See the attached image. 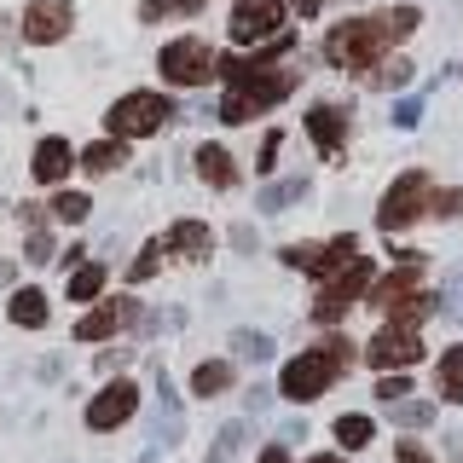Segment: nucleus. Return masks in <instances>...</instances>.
<instances>
[{
    "label": "nucleus",
    "instance_id": "nucleus-39",
    "mask_svg": "<svg viewBox=\"0 0 463 463\" xmlns=\"http://www.w3.org/2000/svg\"><path fill=\"white\" fill-rule=\"evenodd\" d=\"M394 463H434V458H429L417 440H400V446H394Z\"/></svg>",
    "mask_w": 463,
    "mask_h": 463
},
{
    "label": "nucleus",
    "instance_id": "nucleus-38",
    "mask_svg": "<svg viewBox=\"0 0 463 463\" xmlns=\"http://www.w3.org/2000/svg\"><path fill=\"white\" fill-rule=\"evenodd\" d=\"M279 151H284V139H279V134H267V145L255 151V168H260V174H272V168H279Z\"/></svg>",
    "mask_w": 463,
    "mask_h": 463
},
{
    "label": "nucleus",
    "instance_id": "nucleus-43",
    "mask_svg": "<svg viewBox=\"0 0 463 463\" xmlns=\"http://www.w3.org/2000/svg\"><path fill=\"white\" fill-rule=\"evenodd\" d=\"M296 12H301V18H313V12H318V0H296Z\"/></svg>",
    "mask_w": 463,
    "mask_h": 463
},
{
    "label": "nucleus",
    "instance_id": "nucleus-32",
    "mask_svg": "<svg viewBox=\"0 0 463 463\" xmlns=\"http://www.w3.org/2000/svg\"><path fill=\"white\" fill-rule=\"evenodd\" d=\"M440 313L452 318V325H463V260L452 272H446V289H440Z\"/></svg>",
    "mask_w": 463,
    "mask_h": 463
},
{
    "label": "nucleus",
    "instance_id": "nucleus-7",
    "mask_svg": "<svg viewBox=\"0 0 463 463\" xmlns=\"http://www.w3.org/2000/svg\"><path fill=\"white\" fill-rule=\"evenodd\" d=\"M174 116V105L163 93H128V99H116L110 105V116H105V128L116 139H145V134H156Z\"/></svg>",
    "mask_w": 463,
    "mask_h": 463
},
{
    "label": "nucleus",
    "instance_id": "nucleus-26",
    "mask_svg": "<svg viewBox=\"0 0 463 463\" xmlns=\"http://www.w3.org/2000/svg\"><path fill=\"white\" fill-rule=\"evenodd\" d=\"M243 446H250V423L238 417V423H226L221 434H214V446H209V463H232V458L243 452Z\"/></svg>",
    "mask_w": 463,
    "mask_h": 463
},
{
    "label": "nucleus",
    "instance_id": "nucleus-14",
    "mask_svg": "<svg viewBox=\"0 0 463 463\" xmlns=\"http://www.w3.org/2000/svg\"><path fill=\"white\" fill-rule=\"evenodd\" d=\"M307 139H313L325 156H336L342 139H347V110H336V105H313V110H307Z\"/></svg>",
    "mask_w": 463,
    "mask_h": 463
},
{
    "label": "nucleus",
    "instance_id": "nucleus-11",
    "mask_svg": "<svg viewBox=\"0 0 463 463\" xmlns=\"http://www.w3.org/2000/svg\"><path fill=\"white\" fill-rule=\"evenodd\" d=\"M354 255H359V238H347V232H342V238H330V243H313V250H284L289 267L313 272L318 284H325V279H336V272H342Z\"/></svg>",
    "mask_w": 463,
    "mask_h": 463
},
{
    "label": "nucleus",
    "instance_id": "nucleus-5",
    "mask_svg": "<svg viewBox=\"0 0 463 463\" xmlns=\"http://www.w3.org/2000/svg\"><path fill=\"white\" fill-rule=\"evenodd\" d=\"M371 284H376V267H371L365 255H354V260H347V267L336 272V279H325V284H318L313 318H318V325H336V318H342L347 307H354L359 296H371Z\"/></svg>",
    "mask_w": 463,
    "mask_h": 463
},
{
    "label": "nucleus",
    "instance_id": "nucleus-16",
    "mask_svg": "<svg viewBox=\"0 0 463 463\" xmlns=\"http://www.w3.org/2000/svg\"><path fill=\"white\" fill-rule=\"evenodd\" d=\"M209 243H214V232L203 221H174L168 226V250L185 255V260H209Z\"/></svg>",
    "mask_w": 463,
    "mask_h": 463
},
{
    "label": "nucleus",
    "instance_id": "nucleus-21",
    "mask_svg": "<svg viewBox=\"0 0 463 463\" xmlns=\"http://www.w3.org/2000/svg\"><path fill=\"white\" fill-rule=\"evenodd\" d=\"M434 307H440V296H429V289H411V296H405V301H394V307H388L383 318H388V325H423V318L434 313Z\"/></svg>",
    "mask_w": 463,
    "mask_h": 463
},
{
    "label": "nucleus",
    "instance_id": "nucleus-4",
    "mask_svg": "<svg viewBox=\"0 0 463 463\" xmlns=\"http://www.w3.org/2000/svg\"><path fill=\"white\" fill-rule=\"evenodd\" d=\"M429 197H434V180L423 168H405L394 185L383 192V203H376V226L383 232H405V226H417L429 214Z\"/></svg>",
    "mask_w": 463,
    "mask_h": 463
},
{
    "label": "nucleus",
    "instance_id": "nucleus-35",
    "mask_svg": "<svg viewBox=\"0 0 463 463\" xmlns=\"http://www.w3.org/2000/svg\"><path fill=\"white\" fill-rule=\"evenodd\" d=\"M232 347H238L243 359H272V342L260 336V330H238V336H232Z\"/></svg>",
    "mask_w": 463,
    "mask_h": 463
},
{
    "label": "nucleus",
    "instance_id": "nucleus-29",
    "mask_svg": "<svg viewBox=\"0 0 463 463\" xmlns=\"http://www.w3.org/2000/svg\"><path fill=\"white\" fill-rule=\"evenodd\" d=\"M52 214H58V221H70V226H81L87 214H93V197H87V192H58L52 197Z\"/></svg>",
    "mask_w": 463,
    "mask_h": 463
},
{
    "label": "nucleus",
    "instance_id": "nucleus-42",
    "mask_svg": "<svg viewBox=\"0 0 463 463\" xmlns=\"http://www.w3.org/2000/svg\"><path fill=\"white\" fill-rule=\"evenodd\" d=\"M446 452H452V463H463V440H458V434L446 440Z\"/></svg>",
    "mask_w": 463,
    "mask_h": 463
},
{
    "label": "nucleus",
    "instance_id": "nucleus-20",
    "mask_svg": "<svg viewBox=\"0 0 463 463\" xmlns=\"http://www.w3.org/2000/svg\"><path fill=\"white\" fill-rule=\"evenodd\" d=\"M122 163H128V145L116 139V134H110V139H93V145L81 151V168H87V174H116Z\"/></svg>",
    "mask_w": 463,
    "mask_h": 463
},
{
    "label": "nucleus",
    "instance_id": "nucleus-40",
    "mask_svg": "<svg viewBox=\"0 0 463 463\" xmlns=\"http://www.w3.org/2000/svg\"><path fill=\"white\" fill-rule=\"evenodd\" d=\"M417 116H423V105H417V99H405V105H394V122H400V128H411Z\"/></svg>",
    "mask_w": 463,
    "mask_h": 463
},
{
    "label": "nucleus",
    "instance_id": "nucleus-34",
    "mask_svg": "<svg viewBox=\"0 0 463 463\" xmlns=\"http://www.w3.org/2000/svg\"><path fill=\"white\" fill-rule=\"evenodd\" d=\"M376 400H388V405H394V400H411V376H405V371H383V383H376Z\"/></svg>",
    "mask_w": 463,
    "mask_h": 463
},
{
    "label": "nucleus",
    "instance_id": "nucleus-6",
    "mask_svg": "<svg viewBox=\"0 0 463 463\" xmlns=\"http://www.w3.org/2000/svg\"><path fill=\"white\" fill-rule=\"evenodd\" d=\"M214 52L209 41H197V35H180V41H168L163 58H156V70H163V81L168 87H203L214 76Z\"/></svg>",
    "mask_w": 463,
    "mask_h": 463
},
{
    "label": "nucleus",
    "instance_id": "nucleus-18",
    "mask_svg": "<svg viewBox=\"0 0 463 463\" xmlns=\"http://www.w3.org/2000/svg\"><path fill=\"white\" fill-rule=\"evenodd\" d=\"M434 388H440L446 405H463V342L440 354V365H434Z\"/></svg>",
    "mask_w": 463,
    "mask_h": 463
},
{
    "label": "nucleus",
    "instance_id": "nucleus-41",
    "mask_svg": "<svg viewBox=\"0 0 463 463\" xmlns=\"http://www.w3.org/2000/svg\"><path fill=\"white\" fill-rule=\"evenodd\" d=\"M255 463H289V446H267V452H260Z\"/></svg>",
    "mask_w": 463,
    "mask_h": 463
},
{
    "label": "nucleus",
    "instance_id": "nucleus-10",
    "mask_svg": "<svg viewBox=\"0 0 463 463\" xmlns=\"http://www.w3.org/2000/svg\"><path fill=\"white\" fill-rule=\"evenodd\" d=\"M70 24H76V6H70V0H35V6L24 12L18 35L29 47H58V41L70 35Z\"/></svg>",
    "mask_w": 463,
    "mask_h": 463
},
{
    "label": "nucleus",
    "instance_id": "nucleus-12",
    "mask_svg": "<svg viewBox=\"0 0 463 463\" xmlns=\"http://www.w3.org/2000/svg\"><path fill=\"white\" fill-rule=\"evenodd\" d=\"M139 411V388L134 383H105V394L99 400H87V429H122L128 417Z\"/></svg>",
    "mask_w": 463,
    "mask_h": 463
},
{
    "label": "nucleus",
    "instance_id": "nucleus-25",
    "mask_svg": "<svg viewBox=\"0 0 463 463\" xmlns=\"http://www.w3.org/2000/svg\"><path fill=\"white\" fill-rule=\"evenodd\" d=\"M156 405H163V429H156V446H180V400H174L168 383H156Z\"/></svg>",
    "mask_w": 463,
    "mask_h": 463
},
{
    "label": "nucleus",
    "instance_id": "nucleus-36",
    "mask_svg": "<svg viewBox=\"0 0 463 463\" xmlns=\"http://www.w3.org/2000/svg\"><path fill=\"white\" fill-rule=\"evenodd\" d=\"M156 267H163V250L151 243V250H139V255H134V267H128V279H134V284H145V279H151Z\"/></svg>",
    "mask_w": 463,
    "mask_h": 463
},
{
    "label": "nucleus",
    "instance_id": "nucleus-19",
    "mask_svg": "<svg viewBox=\"0 0 463 463\" xmlns=\"http://www.w3.org/2000/svg\"><path fill=\"white\" fill-rule=\"evenodd\" d=\"M122 325H128L122 301H105V307H93V313H87L81 325H76V336H81V342H105V336H116Z\"/></svg>",
    "mask_w": 463,
    "mask_h": 463
},
{
    "label": "nucleus",
    "instance_id": "nucleus-13",
    "mask_svg": "<svg viewBox=\"0 0 463 463\" xmlns=\"http://www.w3.org/2000/svg\"><path fill=\"white\" fill-rule=\"evenodd\" d=\"M411 289H423V284H417V255H405V267L383 272V279L371 284V296H365V301H371L376 313H388L394 301H405V296H411Z\"/></svg>",
    "mask_w": 463,
    "mask_h": 463
},
{
    "label": "nucleus",
    "instance_id": "nucleus-46",
    "mask_svg": "<svg viewBox=\"0 0 463 463\" xmlns=\"http://www.w3.org/2000/svg\"><path fill=\"white\" fill-rule=\"evenodd\" d=\"M139 463H156V452H145V458H139Z\"/></svg>",
    "mask_w": 463,
    "mask_h": 463
},
{
    "label": "nucleus",
    "instance_id": "nucleus-31",
    "mask_svg": "<svg viewBox=\"0 0 463 463\" xmlns=\"http://www.w3.org/2000/svg\"><path fill=\"white\" fill-rule=\"evenodd\" d=\"M371 434H376V423H371V417H359V411L336 417V440H342V446H371Z\"/></svg>",
    "mask_w": 463,
    "mask_h": 463
},
{
    "label": "nucleus",
    "instance_id": "nucleus-45",
    "mask_svg": "<svg viewBox=\"0 0 463 463\" xmlns=\"http://www.w3.org/2000/svg\"><path fill=\"white\" fill-rule=\"evenodd\" d=\"M307 463H342V458H336V452H318V458H307Z\"/></svg>",
    "mask_w": 463,
    "mask_h": 463
},
{
    "label": "nucleus",
    "instance_id": "nucleus-9",
    "mask_svg": "<svg viewBox=\"0 0 463 463\" xmlns=\"http://www.w3.org/2000/svg\"><path fill=\"white\" fill-rule=\"evenodd\" d=\"M284 35V0H238L232 6V41L255 47V41Z\"/></svg>",
    "mask_w": 463,
    "mask_h": 463
},
{
    "label": "nucleus",
    "instance_id": "nucleus-1",
    "mask_svg": "<svg viewBox=\"0 0 463 463\" xmlns=\"http://www.w3.org/2000/svg\"><path fill=\"white\" fill-rule=\"evenodd\" d=\"M417 24H423V12H417V6L342 18V24L325 35V64H336V70H371L376 58H388V47H394V41H405Z\"/></svg>",
    "mask_w": 463,
    "mask_h": 463
},
{
    "label": "nucleus",
    "instance_id": "nucleus-17",
    "mask_svg": "<svg viewBox=\"0 0 463 463\" xmlns=\"http://www.w3.org/2000/svg\"><path fill=\"white\" fill-rule=\"evenodd\" d=\"M197 174L214 185V192L238 185V163H232V151H226V145H197Z\"/></svg>",
    "mask_w": 463,
    "mask_h": 463
},
{
    "label": "nucleus",
    "instance_id": "nucleus-33",
    "mask_svg": "<svg viewBox=\"0 0 463 463\" xmlns=\"http://www.w3.org/2000/svg\"><path fill=\"white\" fill-rule=\"evenodd\" d=\"M429 214H440V221H458L463 214V185H446V192L429 197Z\"/></svg>",
    "mask_w": 463,
    "mask_h": 463
},
{
    "label": "nucleus",
    "instance_id": "nucleus-24",
    "mask_svg": "<svg viewBox=\"0 0 463 463\" xmlns=\"http://www.w3.org/2000/svg\"><path fill=\"white\" fill-rule=\"evenodd\" d=\"M105 284H110V267H105V260H87V267H76V279H70V301L105 296Z\"/></svg>",
    "mask_w": 463,
    "mask_h": 463
},
{
    "label": "nucleus",
    "instance_id": "nucleus-22",
    "mask_svg": "<svg viewBox=\"0 0 463 463\" xmlns=\"http://www.w3.org/2000/svg\"><path fill=\"white\" fill-rule=\"evenodd\" d=\"M12 325H24V330L47 325V289H12Z\"/></svg>",
    "mask_w": 463,
    "mask_h": 463
},
{
    "label": "nucleus",
    "instance_id": "nucleus-30",
    "mask_svg": "<svg viewBox=\"0 0 463 463\" xmlns=\"http://www.w3.org/2000/svg\"><path fill=\"white\" fill-rule=\"evenodd\" d=\"M388 411H394L400 429H429V423H434V405H429V400H394Z\"/></svg>",
    "mask_w": 463,
    "mask_h": 463
},
{
    "label": "nucleus",
    "instance_id": "nucleus-15",
    "mask_svg": "<svg viewBox=\"0 0 463 463\" xmlns=\"http://www.w3.org/2000/svg\"><path fill=\"white\" fill-rule=\"evenodd\" d=\"M70 163H76V151H70L64 139H41L35 156H29V174H35L41 185H58V180L70 174Z\"/></svg>",
    "mask_w": 463,
    "mask_h": 463
},
{
    "label": "nucleus",
    "instance_id": "nucleus-23",
    "mask_svg": "<svg viewBox=\"0 0 463 463\" xmlns=\"http://www.w3.org/2000/svg\"><path fill=\"white\" fill-rule=\"evenodd\" d=\"M226 388H232V365H226V359H209V365L192 371V394L197 400H214V394H226Z\"/></svg>",
    "mask_w": 463,
    "mask_h": 463
},
{
    "label": "nucleus",
    "instance_id": "nucleus-37",
    "mask_svg": "<svg viewBox=\"0 0 463 463\" xmlns=\"http://www.w3.org/2000/svg\"><path fill=\"white\" fill-rule=\"evenodd\" d=\"M24 260H52V232H29V243H24Z\"/></svg>",
    "mask_w": 463,
    "mask_h": 463
},
{
    "label": "nucleus",
    "instance_id": "nucleus-3",
    "mask_svg": "<svg viewBox=\"0 0 463 463\" xmlns=\"http://www.w3.org/2000/svg\"><path fill=\"white\" fill-rule=\"evenodd\" d=\"M289 87H296V70H272V64L243 76V81H232V93L221 99V122H255L272 105H284Z\"/></svg>",
    "mask_w": 463,
    "mask_h": 463
},
{
    "label": "nucleus",
    "instance_id": "nucleus-44",
    "mask_svg": "<svg viewBox=\"0 0 463 463\" xmlns=\"http://www.w3.org/2000/svg\"><path fill=\"white\" fill-rule=\"evenodd\" d=\"M0 41H12V18H6V12H0Z\"/></svg>",
    "mask_w": 463,
    "mask_h": 463
},
{
    "label": "nucleus",
    "instance_id": "nucleus-27",
    "mask_svg": "<svg viewBox=\"0 0 463 463\" xmlns=\"http://www.w3.org/2000/svg\"><path fill=\"white\" fill-rule=\"evenodd\" d=\"M371 87H405L411 81V58H376V64L365 70Z\"/></svg>",
    "mask_w": 463,
    "mask_h": 463
},
{
    "label": "nucleus",
    "instance_id": "nucleus-2",
    "mask_svg": "<svg viewBox=\"0 0 463 463\" xmlns=\"http://www.w3.org/2000/svg\"><path fill=\"white\" fill-rule=\"evenodd\" d=\"M347 359H354V347H347L342 336H330V342L307 347V354H296V359L284 365L279 394H284V400H318V394H325V388L347 371Z\"/></svg>",
    "mask_w": 463,
    "mask_h": 463
},
{
    "label": "nucleus",
    "instance_id": "nucleus-8",
    "mask_svg": "<svg viewBox=\"0 0 463 463\" xmlns=\"http://www.w3.org/2000/svg\"><path fill=\"white\" fill-rule=\"evenodd\" d=\"M365 359L376 371H411L417 359H423V336H417L411 325H383L365 347Z\"/></svg>",
    "mask_w": 463,
    "mask_h": 463
},
{
    "label": "nucleus",
    "instance_id": "nucleus-28",
    "mask_svg": "<svg viewBox=\"0 0 463 463\" xmlns=\"http://www.w3.org/2000/svg\"><path fill=\"white\" fill-rule=\"evenodd\" d=\"M209 0H145L139 6V18L145 24H163V18H185V12H203Z\"/></svg>",
    "mask_w": 463,
    "mask_h": 463
}]
</instances>
